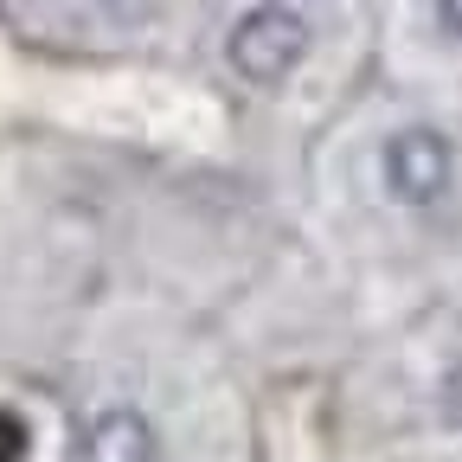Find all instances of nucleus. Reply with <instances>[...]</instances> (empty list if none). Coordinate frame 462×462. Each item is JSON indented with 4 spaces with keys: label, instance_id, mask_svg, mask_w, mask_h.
<instances>
[{
    "label": "nucleus",
    "instance_id": "5",
    "mask_svg": "<svg viewBox=\"0 0 462 462\" xmlns=\"http://www.w3.org/2000/svg\"><path fill=\"white\" fill-rule=\"evenodd\" d=\"M443 404H449V418L462 424V366L449 373V385H443Z\"/></svg>",
    "mask_w": 462,
    "mask_h": 462
},
{
    "label": "nucleus",
    "instance_id": "2",
    "mask_svg": "<svg viewBox=\"0 0 462 462\" xmlns=\"http://www.w3.org/2000/svg\"><path fill=\"white\" fill-rule=\"evenodd\" d=\"M379 173H385V193L398 206H437L456 180V154L437 129H398L379 148Z\"/></svg>",
    "mask_w": 462,
    "mask_h": 462
},
{
    "label": "nucleus",
    "instance_id": "6",
    "mask_svg": "<svg viewBox=\"0 0 462 462\" xmlns=\"http://www.w3.org/2000/svg\"><path fill=\"white\" fill-rule=\"evenodd\" d=\"M437 20H443V26L462 39V0H437Z\"/></svg>",
    "mask_w": 462,
    "mask_h": 462
},
{
    "label": "nucleus",
    "instance_id": "1",
    "mask_svg": "<svg viewBox=\"0 0 462 462\" xmlns=\"http://www.w3.org/2000/svg\"><path fill=\"white\" fill-rule=\"evenodd\" d=\"M225 58H231V71L245 84H282L309 58V20L296 7H282V0H263V7H251L238 26H231Z\"/></svg>",
    "mask_w": 462,
    "mask_h": 462
},
{
    "label": "nucleus",
    "instance_id": "3",
    "mask_svg": "<svg viewBox=\"0 0 462 462\" xmlns=\"http://www.w3.org/2000/svg\"><path fill=\"white\" fill-rule=\"evenodd\" d=\"M84 462H154V424L135 404H109L84 424Z\"/></svg>",
    "mask_w": 462,
    "mask_h": 462
},
{
    "label": "nucleus",
    "instance_id": "4",
    "mask_svg": "<svg viewBox=\"0 0 462 462\" xmlns=\"http://www.w3.org/2000/svg\"><path fill=\"white\" fill-rule=\"evenodd\" d=\"M26 456V424L14 411H0V462H20Z\"/></svg>",
    "mask_w": 462,
    "mask_h": 462
}]
</instances>
